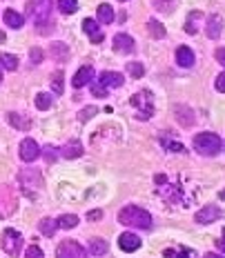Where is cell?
I'll return each mask as SVG.
<instances>
[{
  "instance_id": "cell-1",
  "label": "cell",
  "mask_w": 225,
  "mask_h": 258,
  "mask_svg": "<svg viewBox=\"0 0 225 258\" xmlns=\"http://www.w3.org/2000/svg\"><path fill=\"white\" fill-rule=\"evenodd\" d=\"M119 223L121 225H127V227H138V229H149L152 227V216L141 207H134V205H127L121 209L119 214Z\"/></svg>"
},
{
  "instance_id": "cell-2",
  "label": "cell",
  "mask_w": 225,
  "mask_h": 258,
  "mask_svg": "<svg viewBox=\"0 0 225 258\" xmlns=\"http://www.w3.org/2000/svg\"><path fill=\"white\" fill-rule=\"evenodd\" d=\"M223 147V141L212 132H203L199 136H194V149L199 154H205V156H214L218 154Z\"/></svg>"
},
{
  "instance_id": "cell-3",
  "label": "cell",
  "mask_w": 225,
  "mask_h": 258,
  "mask_svg": "<svg viewBox=\"0 0 225 258\" xmlns=\"http://www.w3.org/2000/svg\"><path fill=\"white\" fill-rule=\"evenodd\" d=\"M125 83V78H123V74H116V72H103L96 80V85L92 87V94L98 96V98H105L107 96V89L111 87H121V85Z\"/></svg>"
},
{
  "instance_id": "cell-4",
  "label": "cell",
  "mask_w": 225,
  "mask_h": 258,
  "mask_svg": "<svg viewBox=\"0 0 225 258\" xmlns=\"http://www.w3.org/2000/svg\"><path fill=\"white\" fill-rule=\"evenodd\" d=\"M27 12L36 20V27H42V23H51L49 14H51V0H29L27 5Z\"/></svg>"
},
{
  "instance_id": "cell-5",
  "label": "cell",
  "mask_w": 225,
  "mask_h": 258,
  "mask_svg": "<svg viewBox=\"0 0 225 258\" xmlns=\"http://www.w3.org/2000/svg\"><path fill=\"white\" fill-rule=\"evenodd\" d=\"M132 107L138 109V120H147V118L154 114V105H152L149 91H141V94L132 96Z\"/></svg>"
},
{
  "instance_id": "cell-6",
  "label": "cell",
  "mask_w": 225,
  "mask_h": 258,
  "mask_svg": "<svg viewBox=\"0 0 225 258\" xmlns=\"http://www.w3.org/2000/svg\"><path fill=\"white\" fill-rule=\"evenodd\" d=\"M56 258H87V251L76 240H63L56 249Z\"/></svg>"
},
{
  "instance_id": "cell-7",
  "label": "cell",
  "mask_w": 225,
  "mask_h": 258,
  "mask_svg": "<svg viewBox=\"0 0 225 258\" xmlns=\"http://www.w3.org/2000/svg\"><path fill=\"white\" fill-rule=\"evenodd\" d=\"M20 247H23V238H20V234L14 232V229H7V232L3 234V249L7 251L9 256H18Z\"/></svg>"
},
{
  "instance_id": "cell-8",
  "label": "cell",
  "mask_w": 225,
  "mask_h": 258,
  "mask_svg": "<svg viewBox=\"0 0 225 258\" xmlns=\"http://www.w3.org/2000/svg\"><path fill=\"white\" fill-rule=\"evenodd\" d=\"M38 156H40V147L36 145V141L25 138V141L20 143V158H23L25 163H34Z\"/></svg>"
},
{
  "instance_id": "cell-9",
  "label": "cell",
  "mask_w": 225,
  "mask_h": 258,
  "mask_svg": "<svg viewBox=\"0 0 225 258\" xmlns=\"http://www.w3.org/2000/svg\"><path fill=\"white\" fill-rule=\"evenodd\" d=\"M83 29H85V34L89 36V40L92 42H96V45L103 42V31L98 29V23H96L94 18H85L83 20Z\"/></svg>"
},
{
  "instance_id": "cell-10",
  "label": "cell",
  "mask_w": 225,
  "mask_h": 258,
  "mask_svg": "<svg viewBox=\"0 0 225 258\" xmlns=\"http://www.w3.org/2000/svg\"><path fill=\"white\" fill-rule=\"evenodd\" d=\"M119 245H121L123 251H136L138 247H141V238H138L134 232H125V234H121Z\"/></svg>"
},
{
  "instance_id": "cell-11",
  "label": "cell",
  "mask_w": 225,
  "mask_h": 258,
  "mask_svg": "<svg viewBox=\"0 0 225 258\" xmlns=\"http://www.w3.org/2000/svg\"><path fill=\"white\" fill-rule=\"evenodd\" d=\"M92 78H94V69L89 67V64H85V67H80L78 72H76V76H74L72 85L76 89H80V87H85L87 83H92Z\"/></svg>"
},
{
  "instance_id": "cell-12",
  "label": "cell",
  "mask_w": 225,
  "mask_h": 258,
  "mask_svg": "<svg viewBox=\"0 0 225 258\" xmlns=\"http://www.w3.org/2000/svg\"><path fill=\"white\" fill-rule=\"evenodd\" d=\"M221 209L218 207H214V205H207V207H203L201 212H196V223H212V220H218L221 218Z\"/></svg>"
},
{
  "instance_id": "cell-13",
  "label": "cell",
  "mask_w": 225,
  "mask_h": 258,
  "mask_svg": "<svg viewBox=\"0 0 225 258\" xmlns=\"http://www.w3.org/2000/svg\"><path fill=\"white\" fill-rule=\"evenodd\" d=\"M114 49L121 53H132L134 51V38L127 34H116L114 36Z\"/></svg>"
},
{
  "instance_id": "cell-14",
  "label": "cell",
  "mask_w": 225,
  "mask_h": 258,
  "mask_svg": "<svg viewBox=\"0 0 225 258\" xmlns=\"http://www.w3.org/2000/svg\"><path fill=\"white\" fill-rule=\"evenodd\" d=\"M176 62H179L181 67H192V64H194V51H192L190 47H179V49H176Z\"/></svg>"
},
{
  "instance_id": "cell-15",
  "label": "cell",
  "mask_w": 225,
  "mask_h": 258,
  "mask_svg": "<svg viewBox=\"0 0 225 258\" xmlns=\"http://www.w3.org/2000/svg\"><path fill=\"white\" fill-rule=\"evenodd\" d=\"M221 27H223L221 18H218V16H210V20L205 23V31H207V36H210L212 40H216L218 36H221Z\"/></svg>"
},
{
  "instance_id": "cell-16",
  "label": "cell",
  "mask_w": 225,
  "mask_h": 258,
  "mask_svg": "<svg viewBox=\"0 0 225 258\" xmlns=\"http://www.w3.org/2000/svg\"><path fill=\"white\" fill-rule=\"evenodd\" d=\"M3 18H5V23H7V27H12V29H20V27L25 25V18L18 12H14V9H7Z\"/></svg>"
},
{
  "instance_id": "cell-17",
  "label": "cell",
  "mask_w": 225,
  "mask_h": 258,
  "mask_svg": "<svg viewBox=\"0 0 225 258\" xmlns=\"http://www.w3.org/2000/svg\"><path fill=\"white\" fill-rule=\"evenodd\" d=\"M7 122H9L12 127H16V129H29V127H31V120H27L25 116L16 114V111L7 114Z\"/></svg>"
},
{
  "instance_id": "cell-18",
  "label": "cell",
  "mask_w": 225,
  "mask_h": 258,
  "mask_svg": "<svg viewBox=\"0 0 225 258\" xmlns=\"http://www.w3.org/2000/svg\"><path fill=\"white\" fill-rule=\"evenodd\" d=\"M199 20H205V16H203L201 12H192L190 14V18H187V23H185L187 34H196V31H199Z\"/></svg>"
},
{
  "instance_id": "cell-19",
  "label": "cell",
  "mask_w": 225,
  "mask_h": 258,
  "mask_svg": "<svg viewBox=\"0 0 225 258\" xmlns=\"http://www.w3.org/2000/svg\"><path fill=\"white\" fill-rule=\"evenodd\" d=\"M98 23H103V25L114 23V9H111V5H100L98 7Z\"/></svg>"
},
{
  "instance_id": "cell-20",
  "label": "cell",
  "mask_w": 225,
  "mask_h": 258,
  "mask_svg": "<svg viewBox=\"0 0 225 258\" xmlns=\"http://www.w3.org/2000/svg\"><path fill=\"white\" fill-rule=\"evenodd\" d=\"M0 64H3L5 69H9V72H14V69H18V58L14 56V53H0Z\"/></svg>"
},
{
  "instance_id": "cell-21",
  "label": "cell",
  "mask_w": 225,
  "mask_h": 258,
  "mask_svg": "<svg viewBox=\"0 0 225 258\" xmlns=\"http://www.w3.org/2000/svg\"><path fill=\"white\" fill-rule=\"evenodd\" d=\"M56 225L58 227H63V229H74L78 225V216H74V214H65V216H61L56 220Z\"/></svg>"
},
{
  "instance_id": "cell-22",
  "label": "cell",
  "mask_w": 225,
  "mask_h": 258,
  "mask_svg": "<svg viewBox=\"0 0 225 258\" xmlns=\"http://www.w3.org/2000/svg\"><path fill=\"white\" fill-rule=\"evenodd\" d=\"M63 156H65V158H78L80 154H83V147H80V143H69L67 147H63V152H61Z\"/></svg>"
},
{
  "instance_id": "cell-23",
  "label": "cell",
  "mask_w": 225,
  "mask_h": 258,
  "mask_svg": "<svg viewBox=\"0 0 225 258\" xmlns=\"http://www.w3.org/2000/svg\"><path fill=\"white\" fill-rule=\"evenodd\" d=\"M89 251H92L94 256H103V254H107V243L103 238H94L92 243H89Z\"/></svg>"
},
{
  "instance_id": "cell-24",
  "label": "cell",
  "mask_w": 225,
  "mask_h": 258,
  "mask_svg": "<svg viewBox=\"0 0 225 258\" xmlns=\"http://www.w3.org/2000/svg\"><path fill=\"white\" fill-rule=\"evenodd\" d=\"M51 56L56 58V60H67L69 51H67V47L63 45V42H53L51 45Z\"/></svg>"
},
{
  "instance_id": "cell-25",
  "label": "cell",
  "mask_w": 225,
  "mask_h": 258,
  "mask_svg": "<svg viewBox=\"0 0 225 258\" xmlns=\"http://www.w3.org/2000/svg\"><path fill=\"white\" fill-rule=\"evenodd\" d=\"M58 9L63 14H74L78 9V0H58Z\"/></svg>"
},
{
  "instance_id": "cell-26",
  "label": "cell",
  "mask_w": 225,
  "mask_h": 258,
  "mask_svg": "<svg viewBox=\"0 0 225 258\" xmlns=\"http://www.w3.org/2000/svg\"><path fill=\"white\" fill-rule=\"evenodd\" d=\"M149 34L154 36V38H165V27L158 23V20H149Z\"/></svg>"
},
{
  "instance_id": "cell-27",
  "label": "cell",
  "mask_w": 225,
  "mask_h": 258,
  "mask_svg": "<svg viewBox=\"0 0 225 258\" xmlns=\"http://www.w3.org/2000/svg\"><path fill=\"white\" fill-rule=\"evenodd\" d=\"M36 107H38L40 111L49 109V107H51V96L49 94H38V96H36Z\"/></svg>"
},
{
  "instance_id": "cell-28",
  "label": "cell",
  "mask_w": 225,
  "mask_h": 258,
  "mask_svg": "<svg viewBox=\"0 0 225 258\" xmlns=\"http://www.w3.org/2000/svg\"><path fill=\"white\" fill-rule=\"evenodd\" d=\"M56 227H58V225L53 223L51 218H45V220H40V232L45 234V236H53V232H56Z\"/></svg>"
},
{
  "instance_id": "cell-29",
  "label": "cell",
  "mask_w": 225,
  "mask_h": 258,
  "mask_svg": "<svg viewBox=\"0 0 225 258\" xmlns=\"http://www.w3.org/2000/svg\"><path fill=\"white\" fill-rule=\"evenodd\" d=\"M127 74L134 78H141L143 74H145V69H143L141 62H127Z\"/></svg>"
},
{
  "instance_id": "cell-30",
  "label": "cell",
  "mask_w": 225,
  "mask_h": 258,
  "mask_svg": "<svg viewBox=\"0 0 225 258\" xmlns=\"http://www.w3.org/2000/svg\"><path fill=\"white\" fill-rule=\"evenodd\" d=\"M51 87L56 94H63V74L61 72H53V76H51Z\"/></svg>"
},
{
  "instance_id": "cell-31",
  "label": "cell",
  "mask_w": 225,
  "mask_h": 258,
  "mask_svg": "<svg viewBox=\"0 0 225 258\" xmlns=\"http://www.w3.org/2000/svg\"><path fill=\"white\" fill-rule=\"evenodd\" d=\"M165 145V149H172V152H179V154H183L185 152V147L181 143H172V141H163Z\"/></svg>"
},
{
  "instance_id": "cell-32",
  "label": "cell",
  "mask_w": 225,
  "mask_h": 258,
  "mask_svg": "<svg viewBox=\"0 0 225 258\" xmlns=\"http://www.w3.org/2000/svg\"><path fill=\"white\" fill-rule=\"evenodd\" d=\"M25 258H45V256H42V251L38 249V247L31 245V247H27V254H25Z\"/></svg>"
},
{
  "instance_id": "cell-33",
  "label": "cell",
  "mask_w": 225,
  "mask_h": 258,
  "mask_svg": "<svg viewBox=\"0 0 225 258\" xmlns=\"http://www.w3.org/2000/svg\"><path fill=\"white\" fill-rule=\"evenodd\" d=\"M96 114V107H87V109H83L80 111V120H89V116H94Z\"/></svg>"
},
{
  "instance_id": "cell-34",
  "label": "cell",
  "mask_w": 225,
  "mask_h": 258,
  "mask_svg": "<svg viewBox=\"0 0 225 258\" xmlns=\"http://www.w3.org/2000/svg\"><path fill=\"white\" fill-rule=\"evenodd\" d=\"M40 60H42V51L38 49V47H34V49H31V62L38 64Z\"/></svg>"
},
{
  "instance_id": "cell-35",
  "label": "cell",
  "mask_w": 225,
  "mask_h": 258,
  "mask_svg": "<svg viewBox=\"0 0 225 258\" xmlns=\"http://www.w3.org/2000/svg\"><path fill=\"white\" fill-rule=\"evenodd\" d=\"M165 258H190V254L187 251H179V254H174V251H165Z\"/></svg>"
},
{
  "instance_id": "cell-36",
  "label": "cell",
  "mask_w": 225,
  "mask_h": 258,
  "mask_svg": "<svg viewBox=\"0 0 225 258\" xmlns=\"http://www.w3.org/2000/svg\"><path fill=\"white\" fill-rule=\"evenodd\" d=\"M216 89L225 94V74H218V76H216Z\"/></svg>"
},
{
  "instance_id": "cell-37",
  "label": "cell",
  "mask_w": 225,
  "mask_h": 258,
  "mask_svg": "<svg viewBox=\"0 0 225 258\" xmlns=\"http://www.w3.org/2000/svg\"><path fill=\"white\" fill-rule=\"evenodd\" d=\"M45 154H47V160H56L58 158V154H56V147H45Z\"/></svg>"
},
{
  "instance_id": "cell-38",
  "label": "cell",
  "mask_w": 225,
  "mask_h": 258,
  "mask_svg": "<svg viewBox=\"0 0 225 258\" xmlns=\"http://www.w3.org/2000/svg\"><path fill=\"white\" fill-rule=\"evenodd\" d=\"M214 56H216V60L225 67V49H223V47H221V49H216V53H214Z\"/></svg>"
},
{
  "instance_id": "cell-39",
  "label": "cell",
  "mask_w": 225,
  "mask_h": 258,
  "mask_svg": "<svg viewBox=\"0 0 225 258\" xmlns=\"http://www.w3.org/2000/svg\"><path fill=\"white\" fill-rule=\"evenodd\" d=\"M103 218V212L100 209H94V212H89V220H100Z\"/></svg>"
},
{
  "instance_id": "cell-40",
  "label": "cell",
  "mask_w": 225,
  "mask_h": 258,
  "mask_svg": "<svg viewBox=\"0 0 225 258\" xmlns=\"http://www.w3.org/2000/svg\"><path fill=\"white\" fill-rule=\"evenodd\" d=\"M205 258H223V256H218V254H205Z\"/></svg>"
},
{
  "instance_id": "cell-41",
  "label": "cell",
  "mask_w": 225,
  "mask_h": 258,
  "mask_svg": "<svg viewBox=\"0 0 225 258\" xmlns=\"http://www.w3.org/2000/svg\"><path fill=\"white\" fill-rule=\"evenodd\" d=\"M218 247H223V249H225V238L221 240V243H218Z\"/></svg>"
},
{
  "instance_id": "cell-42",
  "label": "cell",
  "mask_w": 225,
  "mask_h": 258,
  "mask_svg": "<svg viewBox=\"0 0 225 258\" xmlns=\"http://www.w3.org/2000/svg\"><path fill=\"white\" fill-rule=\"evenodd\" d=\"M218 196H221V198H223V201H225V189H223L221 194H218Z\"/></svg>"
},
{
  "instance_id": "cell-43",
  "label": "cell",
  "mask_w": 225,
  "mask_h": 258,
  "mask_svg": "<svg viewBox=\"0 0 225 258\" xmlns=\"http://www.w3.org/2000/svg\"><path fill=\"white\" fill-rule=\"evenodd\" d=\"M0 83H3V74H0Z\"/></svg>"
}]
</instances>
